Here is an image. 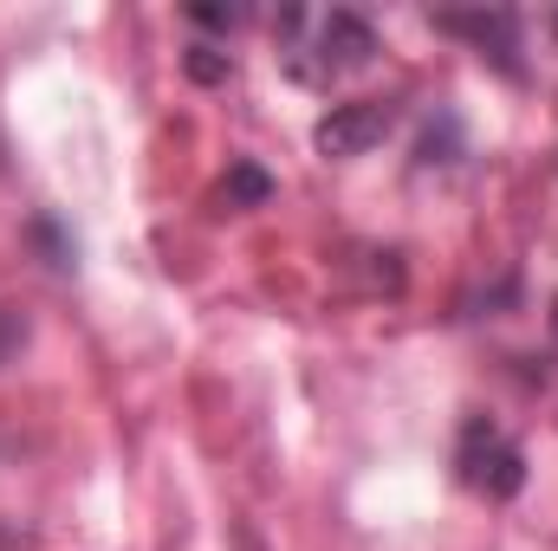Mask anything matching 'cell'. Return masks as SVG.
<instances>
[{
    "mask_svg": "<svg viewBox=\"0 0 558 551\" xmlns=\"http://www.w3.org/2000/svg\"><path fill=\"white\" fill-rule=\"evenodd\" d=\"M384 131H390V105L384 98H364V105H331V118H318L312 143L325 156H364Z\"/></svg>",
    "mask_w": 558,
    "mask_h": 551,
    "instance_id": "2",
    "label": "cell"
},
{
    "mask_svg": "<svg viewBox=\"0 0 558 551\" xmlns=\"http://www.w3.org/2000/svg\"><path fill=\"white\" fill-rule=\"evenodd\" d=\"M454 137H461V131H454V118H441V131H435V124H428V137H422V162H454Z\"/></svg>",
    "mask_w": 558,
    "mask_h": 551,
    "instance_id": "7",
    "label": "cell"
},
{
    "mask_svg": "<svg viewBox=\"0 0 558 551\" xmlns=\"http://www.w3.org/2000/svg\"><path fill=\"white\" fill-rule=\"evenodd\" d=\"M454 474H461V487L468 493H487V500H513L520 487H526V454H520V441H507L494 421H468L461 428V448H454Z\"/></svg>",
    "mask_w": 558,
    "mask_h": 551,
    "instance_id": "1",
    "label": "cell"
},
{
    "mask_svg": "<svg viewBox=\"0 0 558 551\" xmlns=\"http://www.w3.org/2000/svg\"><path fill=\"white\" fill-rule=\"evenodd\" d=\"M182 72H189L195 85H228L234 65H228V52H215V46H189V52H182Z\"/></svg>",
    "mask_w": 558,
    "mask_h": 551,
    "instance_id": "6",
    "label": "cell"
},
{
    "mask_svg": "<svg viewBox=\"0 0 558 551\" xmlns=\"http://www.w3.org/2000/svg\"><path fill=\"white\" fill-rule=\"evenodd\" d=\"M435 26H441V33H468L481 52L500 59L507 78H520V59H513V13H435Z\"/></svg>",
    "mask_w": 558,
    "mask_h": 551,
    "instance_id": "3",
    "label": "cell"
},
{
    "mask_svg": "<svg viewBox=\"0 0 558 551\" xmlns=\"http://www.w3.org/2000/svg\"><path fill=\"white\" fill-rule=\"evenodd\" d=\"M267 195H274V175L267 169H254V162H234L228 169V201L234 208H260Z\"/></svg>",
    "mask_w": 558,
    "mask_h": 551,
    "instance_id": "5",
    "label": "cell"
},
{
    "mask_svg": "<svg viewBox=\"0 0 558 551\" xmlns=\"http://www.w3.org/2000/svg\"><path fill=\"white\" fill-rule=\"evenodd\" d=\"M553 344H558V298H553Z\"/></svg>",
    "mask_w": 558,
    "mask_h": 551,
    "instance_id": "9",
    "label": "cell"
},
{
    "mask_svg": "<svg viewBox=\"0 0 558 551\" xmlns=\"http://www.w3.org/2000/svg\"><path fill=\"white\" fill-rule=\"evenodd\" d=\"M318 46H325V65H364V59L377 52V33H371V20H364V13L331 7V13H325V26H318Z\"/></svg>",
    "mask_w": 558,
    "mask_h": 551,
    "instance_id": "4",
    "label": "cell"
},
{
    "mask_svg": "<svg viewBox=\"0 0 558 551\" xmlns=\"http://www.w3.org/2000/svg\"><path fill=\"white\" fill-rule=\"evenodd\" d=\"M195 26H215V33H234L241 26V7H189Z\"/></svg>",
    "mask_w": 558,
    "mask_h": 551,
    "instance_id": "8",
    "label": "cell"
}]
</instances>
